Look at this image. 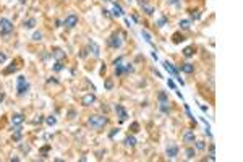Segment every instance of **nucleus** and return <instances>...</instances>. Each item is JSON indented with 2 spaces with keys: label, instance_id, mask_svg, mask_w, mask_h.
Returning a JSON list of instances; mask_svg holds the SVG:
<instances>
[{
  "label": "nucleus",
  "instance_id": "obj_39",
  "mask_svg": "<svg viewBox=\"0 0 243 162\" xmlns=\"http://www.w3.org/2000/svg\"><path fill=\"white\" fill-rule=\"evenodd\" d=\"M5 62H7V54L5 52H0V65H3Z\"/></svg>",
  "mask_w": 243,
  "mask_h": 162
},
{
  "label": "nucleus",
  "instance_id": "obj_12",
  "mask_svg": "<svg viewBox=\"0 0 243 162\" xmlns=\"http://www.w3.org/2000/svg\"><path fill=\"white\" fill-rule=\"evenodd\" d=\"M183 143H194V131L193 130H185V133H183Z\"/></svg>",
  "mask_w": 243,
  "mask_h": 162
},
{
  "label": "nucleus",
  "instance_id": "obj_32",
  "mask_svg": "<svg viewBox=\"0 0 243 162\" xmlns=\"http://www.w3.org/2000/svg\"><path fill=\"white\" fill-rule=\"evenodd\" d=\"M118 133H120V128H112V130H110V133H109V138H110V140H114Z\"/></svg>",
  "mask_w": 243,
  "mask_h": 162
},
{
  "label": "nucleus",
  "instance_id": "obj_22",
  "mask_svg": "<svg viewBox=\"0 0 243 162\" xmlns=\"http://www.w3.org/2000/svg\"><path fill=\"white\" fill-rule=\"evenodd\" d=\"M157 101L159 104H164V102H169V96H167L165 91H161V93L157 94Z\"/></svg>",
  "mask_w": 243,
  "mask_h": 162
},
{
  "label": "nucleus",
  "instance_id": "obj_25",
  "mask_svg": "<svg viewBox=\"0 0 243 162\" xmlns=\"http://www.w3.org/2000/svg\"><path fill=\"white\" fill-rule=\"evenodd\" d=\"M159 109H161L162 113H170V112H172V107L169 105V102H164V104H161V105H159Z\"/></svg>",
  "mask_w": 243,
  "mask_h": 162
},
{
  "label": "nucleus",
  "instance_id": "obj_20",
  "mask_svg": "<svg viewBox=\"0 0 243 162\" xmlns=\"http://www.w3.org/2000/svg\"><path fill=\"white\" fill-rule=\"evenodd\" d=\"M37 25V21H36V18H28L25 19V23H23V26L26 28V29H33V28Z\"/></svg>",
  "mask_w": 243,
  "mask_h": 162
},
{
  "label": "nucleus",
  "instance_id": "obj_42",
  "mask_svg": "<svg viewBox=\"0 0 243 162\" xmlns=\"http://www.w3.org/2000/svg\"><path fill=\"white\" fill-rule=\"evenodd\" d=\"M120 63H123V57H118V58H115V60H114V65L115 66L120 65Z\"/></svg>",
  "mask_w": 243,
  "mask_h": 162
},
{
  "label": "nucleus",
  "instance_id": "obj_33",
  "mask_svg": "<svg viewBox=\"0 0 243 162\" xmlns=\"http://www.w3.org/2000/svg\"><path fill=\"white\" fill-rule=\"evenodd\" d=\"M104 86H105L107 91L114 89V81H112V80H105V81H104Z\"/></svg>",
  "mask_w": 243,
  "mask_h": 162
},
{
  "label": "nucleus",
  "instance_id": "obj_48",
  "mask_svg": "<svg viewBox=\"0 0 243 162\" xmlns=\"http://www.w3.org/2000/svg\"><path fill=\"white\" fill-rule=\"evenodd\" d=\"M3 99H5V93H0V104L3 102Z\"/></svg>",
  "mask_w": 243,
  "mask_h": 162
},
{
  "label": "nucleus",
  "instance_id": "obj_49",
  "mask_svg": "<svg viewBox=\"0 0 243 162\" xmlns=\"http://www.w3.org/2000/svg\"><path fill=\"white\" fill-rule=\"evenodd\" d=\"M19 3H26V0H19Z\"/></svg>",
  "mask_w": 243,
  "mask_h": 162
},
{
  "label": "nucleus",
  "instance_id": "obj_27",
  "mask_svg": "<svg viewBox=\"0 0 243 162\" xmlns=\"http://www.w3.org/2000/svg\"><path fill=\"white\" fill-rule=\"evenodd\" d=\"M123 70H125V75L133 73V72H135V66H133V63H123Z\"/></svg>",
  "mask_w": 243,
  "mask_h": 162
},
{
  "label": "nucleus",
  "instance_id": "obj_23",
  "mask_svg": "<svg viewBox=\"0 0 243 162\" xmlns=\"http://www.w3.org/2000/svg\"><path fill=\"white\" fill-rule=\"evenodd\" d=\"M185 156H186V159H188V161H191L194 156H196V149H194V148H186L185 149Z\"/></svg>",
  "mask_w": 243,
  "mask_h": 162
},
{
  "label": "nucleus",
  "instance_id": "obj_28",
  "mask_svg": "<svg viewBox=\"0 0 243 162\" xmlns=\"http://www.w3.org/2000/svg\"><path fill=\"white\" fill-rule=\"evenodd\" d=\"M167 21H169V19H167V16H162V18H159V19H157L156 26H157V28H164V26L167 25Z\"/></svg>",
  "mask_w": 243,
  "mask_h": 162
},
{
  "label": "nucleus",
  "instance_id": "obj_1",
  "mask_svg": "<svg viewBox=\"0 0 243 162\" xmlns=\"http://www.w3.org/2000/svg\"><path fill=\"white\" fill-rule=\"evenodd\" d=\"M107 123H109V118L105 115H91L87 118V126L91 130H96V131H101Z\"/></svg>",
  "mask_w": 243,
  "mask_h": 162
},
{
  "label": "nucleus",
  "instance_id": "obj_8",
  "mask_svg": "<svg viewBox=\"0 0 243 162\" xmlns=\"http://www.w3.org/2000/svg\"><path fill=\"white\" fill-rule=\"evenodd\" d=\"M178 151H180V149H178V146L175 144V143H170L169 146H167V149H165V154H167V157H169V159H175V157L178 156Z\"/></svg>",
  "mask_w": 243,
  "mask_h": 162
},
{
  "label": "nucleus",
  "instance_id": "obj_5",
  "mask_svg": "<svg viewBox=\"0 0 243 162\" xmlns=\"http://www.w3.org/2000/svg\"><path fill=\"white\" fill-rule=\"evenodd\" d=\"M78 25V16L75 13H70L68 16H67L65 19L62 21V26H65L67 29H73L75 26Z\"/></svg>",
  "mask_w": 243,
  "mask_h": 162
},
{
  "label": "nucleus",
  "instance_id": "obj_3",
  "mask_svg": "<svg viewBox=\"0 0 243 162\" xmlns=\"http://www.w3.org/2000/svg\"><path fill=\"white\" fill-rule=\"evenodd\" d=\"M16 91H18V96H25L29 91V83H28L26 76H23V75H19L16 78Z\"/></svg>",
  "mask_w": 243,
  "mask_h": 162
},
{
  "label": "nucleus",
  "instance_id": "obj_40",
  "mask_svg": "<svg viewBox=\"0 0 243 162\" xmlns=\"http://www.w3.org/2000/svg\"><path fill=\"white\" fill-rule=\"evenodd\" d=\"M200 18H201L200 11H193V13H191V19H200Z\"/></svg>",
  "mask_w": 243,
  "mask_h": 162
},
{
  "label": "nucleus",
  "instance_id": "obj_38",
  "mask_svg": "<svg viewBox=\"0 0 243 162\" xmlns=\"http://www.w3.org/2000/svg\"><path fill=\"white\" fill-rule=\"evenodd\" d=\"M209 156H216V144L214 143L209 144Z\"/></svg>",
  "mask_w": 243,
  "mask_h": 162
},
{
  "label": "nucleus",
  "instance_id": "obj_14",
  "mask_svg": "<svg viewBox=\"0 0 243 162\" xmlns=\"http://www.w3.org/2000/svg\"><path fill=\"white\" fill-rule=\"evenodd\" d=\"M178 70H182L183 73H193L194 72V65L193 63H190V62H186V63H182L180 66H178Z\"/></svg>",
  "mask_w": 243,
  "mask_h": 162
},
{
  "label": "nucleus",
  "instance_id": "obj_7",
  "mask_svg": "<svg viewBox=\"0 0 243 162\" xmlns=\"http://www.w3.org/2000/svg\"><path fill=\"white\" fill-rule=\"evenodd\" d=\"M115 112H117V117H118V122L123 123V122H126V118H128V112L125 110L122 104H117L115 105Z\"/></svg>",
  "mask_w": 243,
  "mask_h": 162
},
{
  "label": "nucleus",
  "instance_id": "obj_24",
  "mask_svg": "<svg viewBox=\"0 0 243 162\" xmlns=\"http://www.w3.org/2000/svg\"><path fill=\"white\" fill-rule=\"evenodd\" d=\"M136 143H138V141H136V138H135L133 135H128V136L125 138V144L130 146V148H133V146L136 144Z\"/></svg>",
  "mask_w": 243,
  "mask_h": 162
},
{
  "label": "nucleus",
  "instance_id": "obj_17",
  "mask_svg": "<svg viewBox=\"0 0 243 162\" xmlns=\"http://www.w3.org/2000/svg\"><path fill=\"white\" fill-rule=\"evenodd\" d=\"M25 122V115L23 113H13L11 115V123L13 125H21Z\"/></svg>",
  "mask_w": 243,
  "mask_h": 162
},
{
  "label": "nucleus",
  "instance_id": "obj_13",
  "mask_svg": "<svg viewBox=\"0 0 243 162\" xmlns=\"http://www.w3.org/2000/svg\"><path fill=\"white\" fill-rule=\"evenodd\" d=\"M87 47H89V50L93 52L94 57H99V55H101V49H99V46L96 44L93 39H89V42H87Z\"/></svg>",
  "mask_w": 243,
  "mask_h": 162
},
{
  "label": "nucleus",
  "instance_id": "obj_45",
  "mask_svg": "<svg viewBox=\"0 0 243 162\" xmlns=\"http://www.w3.org/2000/svg\"><path fill=\"white\" fill-rule=\"evenodd\" d=\"M86 55H87V50H86V49H83V50H81V54H79V57H81V58H84Z\"/></svg>",
  "mask_w": 243,
  "mask_h": 162
},
{
  "label": "nucleus",
  "instance_id": "obj_21",
  "mask_svg": "<svg viewBox=\"0 0 243 162\" xmlns=\"http://www.w3.org/2000/svg\"><path fill=\"white\" fill-rule=\"evenodd\" d=\"M183 41H185V36H183L182 33L172 34V42H173V44H180V42H183Z\"/></svg>",
  "mask_w": 243,
  "mask_h": 162
},
{
  "label": "nucleus",
  "instance_id": "obj_47",
  "mask_svg": "<svg viewBox=\"0 0 243 162\" xmlns=\"http://www.w3.org/2000/svg\"><path fill=\"white\" fill-rule=\"evenodd\" d=\"M200 107H201V110H203V112H208V105H204V104H201V105H200Z\"/></svg>",
  "mask_w": 243,
  "mask_h": 162
},
{
  "label": "nucleus",
  "instance_id": "obj_10",
  "mask_svg": "<svg viewBox=\"0 0 243 162\" xmlns=\"http://www.w3.org/2000/svg\"><path fill=\"white\" fill-rule=\"evenodd\" d=\"M96 102V96L94 94H84V96L81 97V105H84V107H89V105H93Z\"/></svg>",
  "mask_w": 243,
  "mask_h": 162
},
{
  "label": "nucleus",
  "instance_id": "obj_6",
  "mask_svg": "<svg viewBox=\"0 0 243 162\" xmlns=\"http://www.w3.org/2000/svg\"><path fill=\"white\" fill-rule=\"evenodd\" d=\"M162 65H164V70L165 72H169V75H172L173 78H178L180 75H178V72L180 70L177 68V66H173V63H170L169 60H165V62H162Z\"/></svg>",
  "mask_w": 243,
  "mask_h": 162
},
{
  "label": "nucleus",
  "instance_id": "obj_41",
  "mask_svg": "<svg viewBox=\"0 0 243 162\" xmlns=\"http://www.w3.org/2000/svg\"><path fill=\"white\" fill-rule=\"evenodd\" d=\"M21 151L25 152V154L29 152V144H21Z\"/></svg>",
  "mask_w": 243,
  "mask_h": 162
},
{
  "label": "nucleus",
  "instance_id": "obj_43",
  "mask_svg": "<svg viewBox=\"0 0 243 162\" xmlns=\"http://www.w3.org/2000/svg\"><path fill=\"white\" fill-rule=\"evenodd\" d=\"M167 3H169V5H178L180 0H167Z\"/></svg>",
  "mask_w": 243,
  "mask_h": 162
},
{
  "label": "nucleus",
  "instance_id": "obj_46",
  "mask_svg": "<svg viewBox=\"0 0 243 162\" xmlns=\"http://www.w3.org/2000/svg\"><path fill=\"white\" fill-rule=\"evenodd\" d=\"M68 118H75V110H73V109H71L70 112H68Z\"/></svg>",
  "mask_w": 243,
  "mask_h": 162
},
{
  "label": "nucleus",
  "instance_id": "obj_11",
  "mask_svg": "<svg viewBox=\"0 0 243 162\" xmlns=\"http://www.w3.org/2000/svg\"><path fill=\"white\" fill-rule=\"evenodd\" d=\"M139 7H141L143 11H144L146 15H149V16H151V15H154V11H156V8H154L153 5H149V3H146L144 0H139Z\"/></svg>",
  "mask_w": 243,
  "mask_h": 162
},
{
  "label": "nucleus",
  "instance_id": "obj_34",
  "mask_svg": "<svg viewBox=\"0 0 243 162\" xmlns=\"http://www.w3.org/2000/svg\"><path fill=\"white\" fill-rule=\"evenodd\" d=\"M62 70H63V62H55L54 72H62Z\"/></svg>",
  "mask_w": 243,
  "mask_h": 162
},
{
  "label": "nucleus",
  "instance_id": "obj_36",
  "mask_svg": "<svg viewBox=\"0 0 243 162\" xmlns=\"http://www.w3.org/2000/svg\"><path fill=\"white\" fill-rule=\"evenodd\" d=\"M33 41H42V33L41 31H36L33 34Z\"/></svg>",
  "mask_w": 243,
  "mask_h": 162
},
{
  "label": "nucleus",
  "instance_id": "obj_44",
  "mask_svg": "<svg viewBox=\"0 0 243 162\" xmlns=\"http://www.w3.org/2000/svg\"><path fill=\"white\" fill-rule=\"evenodd\" d=\"M167 84H169V88H170V89H173V91H175V83H173L172 80H169V81H167Z\"/></svg>",
  "mask_w": 243,
  "mask_h": 162
},
{
  "label": "nucleus",
  "instance_id": "obj_15",
  "mask_svg": "<svg viewBox=\"0 0 243 162\" xmlns=\"http://www.w3.org/2000/svg\"><path fill=\"white\" fill-rule=\"evenodd\" d=\"M183 57H186V58H191V57H194V54H196V47L194 46H188V47H185L183 49Z\"/></svg>",
  "mask_w": 243,
  "mask_h": 162
},
{
  "label": "nucleus",
  "instance_id": "obj_19",
  "mask_svg": "<svg viewBox=\"0 0 243 162\" xmlns=\"http://www.w3.org/2000/svg\"><path fill=\"white\" fill-rule=\"evenodd\" d=\"M112 3H114V10H112V11H114V16H117V18H118V16H123V13H125V11H123L122 7L118 5V3H115L114 0H112Z\"/></svg>",
  "mask_w": 243,
  "mask_h": 162
},
{
  "label": "nucleus",
  "instance_id": "obj_9",
  "mask_svg": "<svg viewBox=\"0 0 243 162\" xmlns=\"http://www.w3.org/2000/svg\"><path fill=\"white\" fill-rule=\"evenodd\" d=\"M50 57L55 58L57 62H63L67 58V54H65V50H62V49H54L52 52H50Z\"/></svg>",
  "mask_w": 243,
  "mask_h": 162
},
{
  "label": "nucleus",
  "instance_id": "obj_35",
  "mask_svg": "<svg viewBox=\"0 0 243 162\" xmlns=\"http://www.w3.org/2000/svg\"><path fill=\"white\" fill-rule=\"evenodd\" d=\"M196 149H198V151H204V149H206V143H204V141H196Z\"/></svg>",
  "mask_w": 243,
  "mask_h": 162
},
{
  "label": "nucleus",
  "instance_id": "obj_2",
  "mask_svg": "<svg viewBox=\"0 0 243 162\" xmlns=\"http://www.w3.org/2000/svg\"><path fill=\"white\" fill-rule=\"evenodd\" d=\"M123 39H125V36L117 31V33H114L112 36L107 39V44H109V47H112V49H120L123 44Z\"/></svg>",
  "mask_w": 243,
  "mask_h": 162
},
{
  "label": "nucleus",
  "instance_id": "obj_4",
  "mask_svg": "<svg viewBox=\"0 0 243 162\" xmlns=\"http://www.w3.org/2000/svg\"><path fill=\"white\" fill-rule=\"evenodd\" d=\"M13 29L15 26L8 18H0V34L2 36H8V34L13 33Z\"/></svg>",
  "mask_w": 243,
  "mask_h": 162
},
{
  "label": "nucleus",
  "instance_id": "obj_31",
  "mask_svg": "<svg viewBox=\"0 0 243 162\" xmlns=\"http://www.w3.org/2000/svg\"><path fill=\"white\" fill-rule=\"evenodd\" d=\"M130 130H131V133H138L139 131V123L138 122H133V123L130 125Z\"/></svg>",
  "mask_w": 243,
  "mask_h": 162
},
{
  "label": "nucleus",
  "instance_id": "obj_30",
  "mask_svg": "<svg viewBox=\"0 0 243 162\" xmlns=\"http://www.w3.org/2000/svg\"><path fill=\"white\" fill-rule=\"evenodd\" d=\"M185 112H186V117H188L190 120H193L194 123H196V120H194V117H193V113H191V110H190V107H188V104H185Z\"/></svg>",
  "mask_w": 243,
  "mask_h": 162
},
{
  "label": "nucleus",
  "instance_id": "obj_16",
  "mask_svg": "<svg viewBox=\"0 0 243 162\" xmlns=\"http://www.w3.org/2000/svg\"><path fill=\"white\" fill-rule=\"evenodd\" d=\"M16 70H18V65H16L15 62H11L10 65L7 66V68H3V70H2V75H11V73L16 72Z\"/></svg>",
  "mask_w": 243,
  "mask_h": 162
},
{
  "label": "nucleus",
  "instance_id": "obj_29",
  "mask_svg": "<svg viewBox=\"0 0 243 162\" xmlns=\"http://www.w3.org/2000/svg\"><path fill=\"white\" fill-rule=\"evenodd\" d=\"M46 123L49 125V126H54L55 123H57V118H55L54 115H50V117H47V118H46Z\"/></svg>",
  "mask_w": 243,
  "mask_h": 162
},
{
  "label": "nucleus",
  "instance_id": "obj_26",
  "mask_svg": "<svg viewBox=\"0 0 243 162\" xmlns=\"http://www.w3.org/2000/svg\"><path fill=\"white\" fill-rule=\"evenodd\" d=\"M141 36L144 37V41L148 42V44H151V46H153V37H151V34H149L146 29H141Z\"/></svg>",
  "mask_w": 243,
  "mask_h": 162
},
{
  "label": "nucleus",
  "instance_id": "obj_37",
  "mask_svg": "<svg viewBox=\"0 0 243 162\" xmlns=\"http://www.w3.org/2000/svg\"><path fill=\"white\" fill-rule=\"evenodd\" d=\"M49 149H50V144H46V146H44V148L41 149L42 157H47V152H49Z\"/></svg>",
  "mask_w": 243,
  "mask_h": 162
},
{
  "label": "nucleus",
  "instance_id": "obj_18",
  "mask_svg": "<svg viewBox=\"0 0 243 162\" xmlns=\"http://www.w3.org/2000/svg\"><path fill=\"white\" fill-rule=\"evenodd\" d=\"M178 28H180V31H190L191 29V21L190 19H180V21H178Z\"/></svg>",
  "mask_w": 243,
  "mask_h": 162
}]
</instances>
